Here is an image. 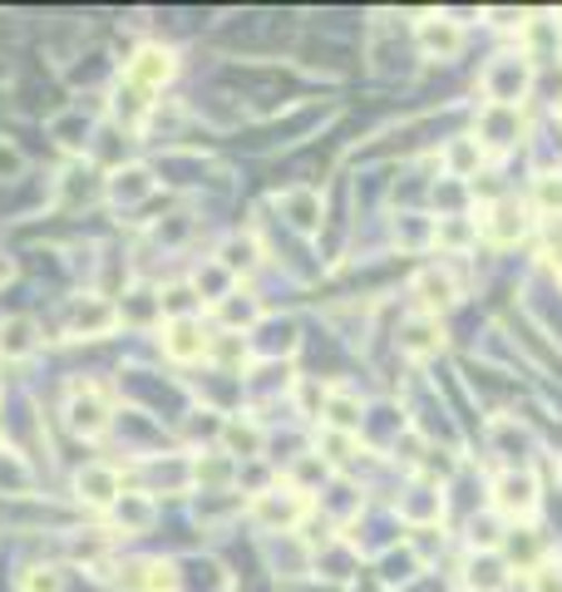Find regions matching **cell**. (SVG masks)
Instances as JSON below:
<instances>
[{
	"label": "cell",
	"mask_w": 562,
	"mask_h": 592,
	"mask_svg": "<svg viewBox=\"0 0 562 592\" xmlns=\"http://www.w3.org/2000/svg\"><path fill=\"white\" fill-rule=\"evenodd\" d=\"M533 85H538V70L519 50L493 55L484 70H479V95H484V105H493V109H519L523 99L533 95Z\"/></svg>",
	"instance_id": "6da1fadb"
},
{
	"label": "cell",
	"mask_w": 562,
	"mask_h": 592,
	"mask_svg": "<svg viewBox=\"0 0 562 592\" xmlns=\"http://www.w3.org/2000/svg\"><path fill=\"white\" fill-rule=\"evenodd\" d=\"M489 509L499 519H509V523H533L538 519V509H543V484H538V474L533 470H503L499 480L489 484Z\"/></svg>",
	"instance_id": "7a4b0ae2"
},
{
	"label": "cell",
	"mask_w": 562,
	"mask_h": 592,
	"mask_svg": "<svg viewBox=\"0 0 562 592\" xmlns=\"http://www.w3.org/2000/svg\"><path fill=\"white\" fill-rule=\"evenodd\" d=\"M306 514H312V499H306V489H296V484L262 489V494L247 504V519L257 523V529H277V533H292Z\"/></svg>",
	"instance_id": "3957f363"
},
{
	"label": "cell",
	"mask_w": 562,
	"mask_h": 592,
	"mask_svg": "<svg viewBox=\"0 0 562 592\" xmlns=\"http://www.w3.org/2000/svg\"><path fill=\"white\" fill-rule=\"evenodd\" d=\"M479 218V237H484L489 247H519L528 233H533V208L528 203H519V198H493L489 208H479L474 213Z\"/></svg>",
	"instance_id": "277c9868"
},
{
	"label": "cell",
	"mask_w": 562,
	"mask_h": 592,
	"mask_svg": "<svg viewBox=\"0 0 562 592\" xmlns=\"http://www.w3.org/2000/svg\"><path fill=\"white\" fill-rule=\"evenodd\" d=\"M519 55L533 70L562 60V16L558 10H528L519 26Z\"/></svg>",
	"instance_id": "5b68a950"
},
{
	"label": "cell",
	"mask_w": 562,
	"mask_h": 592,
	"mask_svg": "<svg viewBox=\"0 0 562 592\" xmlns=\"http://www.w3.org/2000/svg\"><path fill=\"white\" fill-rule=\"evenodd\" d=\"M415 45L424 60H440L450 65L464 55V20H450V16H424L415 20Z\"/></svg>",
	"instance_id": "8992f818"
},
{
	"label": "cell",
	"mask_w": 562,
	"mask_h": 592,
	"mask_svg": "<svg viewBox=\"0 0 562 592\" xmlns=\"http://www.w3.org/2000/svg\"><path fill=\"white\" fill-rule=\"evenodd\" d=\"M109 395L99 391V385H75L70 391V401H65V420H70V430L75 435H85V440H99L109 430Z\"/></svg>",
	"instance_id": "52a82bcc"
},
{
	"label": "cell",
	"mask_w": 562,
	"mask_h": 592,
	"mask_svg": "<svg viewBox=\"0 0 562 592\" xmlns=\"http://www.w3.org/2000/svg\"><path fill=\"white\" fill-rule=\"evenodd\" d=\"M164 351H168V361H178V366H193V361H203L213 351V336L203 332V322L198 316H168V326H164Z\"/></svg>",
	"instance_id": "ba28073f"
},
{
	"label": "cell",
	"mask_w": 562,
	"mask_h": 592,
	"mask_svg": "<svg viewBox=\"0 0 562 592\" xmlns=\"http://www.w3.org/2000/svg\"><path fill=\"white\" fill-rule=\"evenodd\" d=\"M174 75H178V55L164 50V45H144V50L129 60V85L144 89V95H158Z\"/></svg>",
	"instance_id": "9c48e42d"
},
{
	"label": "cell",
	"mask_w": 562,
	"mask_h": 592,
	"mask_svg": "<svg viewBox=\"0 0 562 592\" xmlns=\"http://www.w3.org/2000/svg\"><path fill=\"white\" fill-rule=\"evenodd\" d=\"M474 139L484 144V154H509V148H519V144H523V119H519V109H493V105H484Z\"/></svg>",
	"instance_id": "30bf717a"
},
{
	"label": "cell",
	"mask_w": 562,
	"mask_h": 592,
	"mask_svg": "<svg viewBox=\"0 0 562 592\" xmlns=\"http://www.w3.org/2000/svg\"><path fill=\"white\" fill-rule=\"evenodd\" d=\"M415 296H420V312L440 316V312H450V306H459L464 287H459L444 267H420L415 272Z\"/></svg>",
	"instance_id": "8fae6325"
},
{
	"label": "cell",
	"mask_w": 562,
	"mask_h": 592,
	"mask_svg": "<svg viewBox=\"0 0 562 592\" xmlns=\"http://www.w3.org/2000/svg\"><path fill=\"white\" fill-rule=\"evenodd\" d=\"M400 351H405L410 361L440 356V351H444V326H440V316H430V312L410 316V322L400 326Z\"/></svg>",
	"instance_id": "7c38bea8"
},
{
	"label": "cell",
	"mask_w": 562,
	"mask_h": 592,
	"mask_svg": "<svg viewBox=\"0 0 562 592\" xmlns=\"http://www.w3.org/2000/svg\"><path fill=\"white\" fill-rule=\"evenodd\" d=\"M513 563L503 553H469L464 563V588L469 592H509Z\"/></svg>",
	"instance_id": "4fadbf2b"
},
{
	"label": "cell",
	"mask_w": 562,
	"mask_h": 592,
	"mask_svg": "<svg viewBox=\"0 0 562 592\" xmlns=\"http://www.w3.org/2000/svg\"><path fill=\"white\" fill-rule=\"evenodd\" d=\"M75 489H79V499L85 504H95V509H114L119 504V474L109 470V464H85V470L75 474Z\"/></svg>",
	"instance_id": "5bb4252c"
},
{
	"label": "cell",
	"mask_w": 562,
	"mask_h": 592,
	"mask_svg": "<svg viewBox=\"0 0 562 592\" xmlns=\"http://www.w3.org/2000/svg\"><path fill=\"white\" fill-rule=\"evenodd\" d=\"M484 144L474 139V134H459V139L444 144V154H440V164H444V174L450 178H479V168H484Z\"/></svg>",
	"instance_id": "9a60e30c"
},
{
	"label": "cell",
	"mask_w": 562,
	"mask_h": 592,
	"mask_svg": "<svg viewBox=\"0 0 562 592\" xmlns=\"http://www.w3.org/2000/svg\"><path fill=\"white\" fill-rule=\"evenodd\" d=\"M114 322H119V312H114V302H105V296H79L70 312L75 336H105L114 332Z\"/></svg>",
	"instance_id": "2e32d148"
},
{
	"label": "cell",
	"mask_w": 562,
	"mask_h": 592,
	"mask_svg": "<svg viewBox=\"0 0 562 592\" xmlns=\"http://www.w3.org/2000/svg\"><path fill=\"white\" fill-rule=\"evenodd\" d=\"M434 247H444V253H469V247H479V218H469V213H444V218H434Z\"/></svg>",
	"instance_id": "e0dca14e"
},
{
	"label": "cell",
	"mask_w": 562,
	"mask_h": 592,
	"mask_svg": "<svg viewBox=\"0 0 562 592\" xmlns=\"http://www.w3.org/2000/svg\"><path fill=\"white\" fill-rule=\"evenodd\" d=\"M282 213L296 233H321V193L316 188H286L282 193Z\"/></svg>",
	"instance_id": "ac0fdd59"
},
{
	"label": "cell",
	"mask_w": 562,
	"mask_h": 592,
	"mask_svg": "<svg viewBox=\"0 0 562 592\" xmlns=\"http://www.w3.org/2000/svg\"><path fill=\"white\" fill-rule=\"evenodd\" d=\"M400 519H410L415 529H434L444 519V494H434L430 484L410 489V499H400Z\"/></svg>",
	"instance_id": "d6986e66"
},
{
	"label": "cell",
	"mask_w": 562,
	"mask_h": 592,
	"mask_svg": "<svg viewBox=\"0 0 562 592\" xmlns=\"http://www.w3.org/2000/svg\"><path fill=\"white\" fill-rule=\"evenodd\" d=\"M326 430H341V435H361V420H365V405L355 401L351 391H331L326 395Z\"/></svg>",
	"instance_id": "ffe728a7"
},
{
	"label": "cell",
	"mask_w": 562,
	"mask_h": 592,
	"mask_svg": "<svg viewBox=\"0 0 562 592\" xmlns=\"http://www.w3.org/2000/svg\"><path fill=\"white\" fill-rule=\"evenodd\" d=\"M217 322H223L227 332H237V326L252 332V326L262 322V302L252 292H227L223 302H217Z\"/></svg>",
	"instance_id": "44dd1931"
},
{
	"label": "cell",
	"mask_w": 562,
	"mask_h": 592,
	"mask_svg": "<svg viewBox=\"0 0 562 592\" xmlns=\"http://www.w3.org/2000/svg\"><path fill=\"white\" fill-rule=\"evenodd\" d=\"M36 346H40V336H36V322H30V316H10V322H0V356L6 361L30 356Z\"/></svg>",
	"instance_id": "7402d4cb"
},
{
	"label": "cell",
	"mask_w": 562,
	"mask_h": 592,
	"mask_svg": "<svg viewBox=\"0 0 562 592\" xmlns=\"http://www.w3.org/2000/svg\"><path fill=\"white\" fill-rule=\"evenodd\" d=\"M262 425H252V420H223V444L233 460H257L262 454Z\"/></svg>",
	"instance_id": "603a6c76"
},
{
	"label": "cell",
	"mask_w": 562,
	"mask_h": 592,
	"mask_svg": "<svg viewBox=\"0 0 562 592\" xmlns=\"http://www.w3.org/2000/svg\"><path fill=\"white\" fill-rule=\"evenodd\" d=\"M154 499L148 494H119V504H114V523H119L124 533H144L148 523H154Z\"/></svg>",
	"instance_id": "cb8c5ba5"
},
{
	"label": "cell",
	"mask_w": 562,
	"mask_h": 592,
	"mask_svg": "<svg viewBox=\"0 0 562 592\" xmlns=\"http://www.w3.org/2000/svg\"><path fill=\"white\" fill-rule=\"evenodd\" d=\"M154 193V174L148 168H119V174L109 178V198L114 203H139Z\"/></svg>",
	"instance_id": "d4e9b609"
},
{
	"label": "cell",
	"mask_w": 562,
	"mask_h": 592,
	"mask_svg": "<svg viewBox=\"0 0 562 592\" xmlns=\"http://www.w3.org/2000/svg\"><path fill=\"white\" fill-rule=\"evenodd\" d=\"M30 489H36V470L20 454L0 450V494H30Z\"/></svg>",
	"instance_id": "484cf974"
},
{
	"label": "cell",
	"mask_w": 562,
	"mask_h": 592,
	"mask_svg": "<svg viewBox=\"0 0 562 592\" xmlns=\"http://www.w3.org/2000/svg\"><path fill=\"white\" fill-rule=\"evenodd\" d=\"M420 568H424V558H420L415 549L385 553V563H381V583H385V588H395V583H415Z\"/></svg>",
	"instance_id": "4316f807"
},
{
	"label": "cell",
	"mask_w": 562,
	"mask_h": 592,
	"mask_svg": "<svg viewBox=\"0 0 562 592\" xmlns=\"http://www.w3.org/2000/svg\"><path fill=\"white\" fill-rule=\"evenodd\" d=\"M395 237L405 247H415V253H424V247H434V218H424V213H400Z\"/></svg>",
	"instance_id": "83f0119b"
},
{
	"label": "cell",
	"mask_w": 562,
	"mask_h": 592,
	"mask_svg": "<svg viewBox=\"0 0 562 592\" xmlns=\"http://www.w3.org/2000/svg\"><path fill=\"white\" fill-rule=\"evenodd\" d=\"M139 578H129L139 592H178V568L174 563H139Z\"/></svg>",
	"instance_id": "f1b7e54d"
},
{
	"label": "cell",
	"mask_w": 562,
	"mask_h": 592,
	"mask_svg": "<svg viewBox=\"0 0 562 592\" xmlns=\"http://www.w3.org/2000/svg\"><path fill=\"white\" fill-rule=\"evenodd\" d=\"M217 262H223L233 277H243V272L257 267V243H252V237H233V243L223 247V257H217Z\"/></svg>",
	"instance_id": "f546056e"
},
{
	"label": "cell",
	"mask_w": 562,
	"mask_h": 592,
	"mask_svg": "<svg viewBox=\"0 0 562 592\" xmlns=\"http://www.w3.org/2000/svg\"><path fill=\"white\" fill-rule=\"evenodd\" d=\"M20 592H65V573L60 568H26L20 573Z\"/></svg>",
	"instance_id": "4dcf8cb0"
},
{
	"label": "cell",
	"mask_w": 562,
	"mask_h": 592,
	"mask_svg": "<svg viewBox=\"0 0 562 592\" xmlns=\"http://www.w3.org/2000/svg\"><path fill=\"white\" fill-rule=\"evenodd\" d=\"M528 592H562V568L548 558V563H538L533 573H528Z\"/></svg>",
	"instance_id": "1f68e13d"
},
{
	"label": "cell",
	"mask_w": 562,
	"mask_h": 592,
	"mask_svg": "<svg viewBox=\"0 0 562 592\" xmlns=\"http://www.w3.org/2000/svg\"><path fill=\"white\" fill-rule=\"evenodd\" d=\"M538 208L562 213V174H543V178H538Z\"/></svg>",
	"instance_id": "d6a6232c"
},
{
	"label": "cell",
	"mask_w": 562,
	"mask_h": 592,
	"mask_svg": "<svg viewBox=\"0 0 562 592\" xmlns=\"http://www.w3.org/2000/svg\"><path fill=\"white\" fill-rule=\"evenodd\" d=\"M26 174V154H20L10 139H0V184H10V178Z\"/></svg>",
	"instance_id": "836d02e7"
},
{
	"label": "cell",
	"mask_w": 562,
	"mask_h": 592,
	"mask_svg": "<svg viewBox=\"0 0 562 592\" xmlns=\"http://www.w3.org/2000/svg\"><path fill=\"white\" fill-rule=\"evenodd\" d=\"M484 16H489V26H493V30H519L528 10H503V6H499V10H484Z\"/></svg>",
	"instance_id": "e575fe53"
},
{
	"label": "cell",
	"mask_w": 562,
	"mask_h": 592,
	"mask_svg": "<svg viewBox=\"0 0 562 592\" xmlns=\"http://www.w3.org/2000/svg\"><path fill=\"white\" fill-rule=\"evenodd\" d=\"M553 272H558V287H562V253H553Z\"/></svg>",
	"instance_id": "d590c367"
},
{
	"label": "cell",
	"mask_w": 562,
	"mask_h": 592,
	"mask_svg": "<svg viewBox=\"0 0 562 592\" xmlns=\"http://www.w3.org/2000/svg\"><path fill=\"white\" fill-rule=\"evenodd\" d=\"M558 124H562V99H558Z\"/></svg>",
	"instance_id": "8d00e7d4"
}]
</instances>
